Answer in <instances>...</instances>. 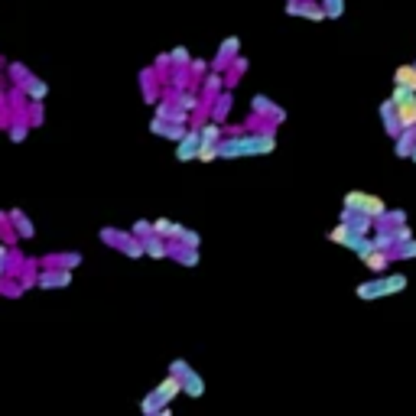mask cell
Instances as JSON below:
<instances>
[{
	"label": "cell",
	"instance_id": "cell-1",
	"mask_svg": "<svg viewBox=\"0 0 416 416\" xmlns=\"http://www.w3.org/2000/svg\"><path fill=\"white\" fill-rule=\"evenodd\" d=\"M277 147V137L273 134H237V137H228L218 143V156L221 160H237V156H264V153H273Z\"/></svg>",
	"mask_w": 416,
	"mask_h": 416
},
{
	"label": "cell",
	"instance_id": "cell-2",
	"mask_svg": "<svg viewBox=\"0 0 416 416\" xmlns=\"http://www.w3.org/2000/svg\"><path fill=\"white\" fill-rule=\"evenodd\" d=\"M182 394V384H179V377H163L160 384L153 387L143 400H140V413L143 416H156V413H163V410H170V404L176 400V397Z\"/></svg>",
	"mask_w": 416,
	"mask_h": 416
},
{
	"label": "cell",
	"instance_id": "cell-3",
	"mask_svg": "<svg viewBox=\"0 0 416 416\" xmlns=\"http://www.w3.org/2000/svg\"><path fill=\"white\" fill-rule=\"evenodd\" d=\"M170 374L172 377H179V384H182V394L186 397H202L205 394V381H202V374L195 371L189 361H172L170 364Z\"/></svg>",
	"mask_w": 416,
	"mask_h": 416
},
{
	"label": "cell",
	"instance_id": "cell-4",
	"mask_svg": "<svg viewBox=\"0 0 416 416\" xmlns=\"http://www.w3.org/2000/svg\"><path fill=\"white\" fill-rule=\"evenodd\" d=\"M199 153H202V124H195V127L186 130V137H182L179 147H176V160L179 163L199 160Z\"/></svg>",
	"mask_w": 416,
	"mask_h": 416
},
{
	"label": "cell",
	"instance_id": "cell-5",
	"mask_svg": "<svg viewBox=\"0 0 416 416\" xmlns=\"http://www.w3.org/2000/svg\"><path fill=\"white\" fill-rule=\"evenodd\" d=\"M69 283H72V270H62V267H43L39 280H36V287L43 289H62Z\"/></svg>",
	"mask_w": 416,
	"mask_h": 416
},
{
	"label": "cell",
	"instance_id": "cell-6",
	"mask_svg": "<svg viewBox=\"0 0 416 416\" xmlns=\"http://www.w3.org/2000/svg\"><path fill=\"white\" fill-rule=\"evenodd\" d=\"M345 208H358V212H364V215H384V205L377 202V199H371V195H364V192H348L345 195Z\"/></svg>",
	"mask_w": 416,
	"mask_h": 416
},
{
	"label": "cell",
	"instance_id": "cell-7",
	"mask_svg": "<svg viewBox=\"0 0 416 416\" xmlns=\"http://www.w3.org/2000/svg\"><path fill=\"white\" fill-rule=\"evenodd\" d=\"M237 49H241L237 36H228V39L221 43V49H218V55H215L212 72H224L228 65H235V62H237Z\"/></svg>",
	"mask_w": 416,
	"mask_h": 416
},
{
	"label": "cell",
	"instance_id": "cell-8",
	"mask_svg": "<svg viewBox=\"0 0 416 416\" xmlns=\"http://www.w3.org/2000/svg\"><path fill=\"white\" fill-rule=\"evenodd\" d=\"M170 257L179 260L182 267H195L199 264V247H189V244H182V241H170Z\"/></svg>",
	"mask_w": 416,
	"mask_h": 416
},
{
	"label": "cell",
	"instance_id": "cell-9",
	"mask_svg": "<svg viewBox=\"0 0 416 416\" xmlns=\"http://www.w3.org/2000/svg\"><path fill=\"white\" fill-rule=\"evenodd\" d=\"M20 91L26 95V101H33V105H39V101H46V95H49V85H46L43 78H36V75H30L26 82L20 85Z\"/></svg>",
	"mask_w": 416,
	"mask_h": 416
},
{
	"label": "cell",
	"instance_id": "cell-10",
	"mask_svg": "<svg viewBox=\"0 0 416 416\" xmlns=\"http://www.w3.org/2000/svg\"><path fill=\"white\" fill-rule=\"evenodd\" d=\"M153 231H156L163 241H182V235H186V228L170 221V218H156V221H153Z\"/></svg>",
	"mask_w": 416,
	"mask_h": 416
},
{
	"label": "cell",
	"instance_id": "cell-11",
	"mask_svg": "<svg viewBox=\"0 0 416 416\" xmlns=\"http://www.w3.org/2000/svg\"><path fill=\"white\" fill-rule=\"evenodd\" d=\"M10 224H13V231H17L23 241H33V237H36V228H33V221L20 212V208H13V212H10Z\"/></svg>",
	"mask_w": 416,
	"mask_h": 416
},
{
	"label": "cell",
	"instance_id": "cell-12",
	"mask_svg": "<svg viewBox=\"0 0 416 416\" xmlns=\"http://www.w3.org/2000/svg\"><path fill=\"white\" fill-rule=\"evenodd\" d=\"M150 130L160 134V137H166V140H176V143L186 137V127H179V124H166V120H150Z\"/></svg>",
	"mask_w": 416,
	"mask_h": 416
},
{
	"label": "cell",
	"instance_id": "cell-13",
	"mask_svg": "<svg viewBox=\"0 0 416 416\" xmlns=\"http://www.w3.org/2000/svg\"><path fill=\"white\" fill-rule=\"evenodd\" d=\"M397 120H400V127H416V95L397 105Z\"/></svg>",
	"mask_w": 416,
	"mask_h": 416
},
{
	"label": "cell",
	"instance_id": "cell-14",
	"mask_svg": "<svg viewBox=\"0 0 416 416\" xmlns=\"http://www.w3.org/2000/svg\"><path fill=\"white\" fill-rule=\"evenodd\" d=\"M46 267H62V270H75L82 264V254H49L43 257Z\"/></svg>",
	"mask_w": 416,
	"mask_h": 416
},
{
	"label": "cell",
	"instance_id": "cell-15",
	"mask_svg": "<svg viewBox=\"0 0 416 416\" xmlns=\"http://www.w3.org/2000/svg\"><path fill=\"white\" fill-rule=\"evenodd\" d=\"M26 134H30V120H26V111H20V114H13V120H10V140L13 143H23Z\"/></svg>",
	"mask_w": 416,
	"mask_h": 416
},
{
	"label": "cell",
	"instance_id": "cell-16",
	"mask_svg": "<svg viewBox=\"0 0 416 416\" xmlns=\"http://www.w3.org/2000/svg\"><path fill=\"white\" fill-rule=\"evenodd\" d=\"M143 251H147V257H170V241H163L160 235H153L143 241Z\"/></svg>",
	"mask_w": 416,
	"mask_h": 416
},
{
	"label": "cell",
	"instance_id": "cell-17",
	"mask_svg": "<svg viewBox=\"0 0 416 416\" xmlns=\"http://www.w3.org/2000/svg\"><path fill=\"white\" fill-rule=\"evenodd\" d=\"M170 98L176 101V107H179V111H186V114L199 107V95H195V91H170Z\"/></svg>",
	"mask_w": 416,
	"mask_h": 416
},
{
	"label": "cell",
	"instance_id": "cell-18",
	"mask_svg": "<svg viewBox=\"0 0 416 416\" xmlns=\"http://www.w3.org/2000/svg\"><path fill=\"white\" fill-rule=\"evenodd\" d=\"M118 251H120V254H127V257H143V254H147V251H143V241H140V237H134V235L120 237Z\"/></svg>",
	"mask_w": 416,
	"mask_h": 416
},
{
	"label": "cell",
	"instance_id": "cell-19",
	"mask_svg": "<svg viewBox=\"0 0 416 416\" xmlns=\"http://www.w3.org/2000/svg\"><path fill=\"white\" fill-rule=\"evenodd\" d=\"M13 264H17V254L7 244H0V283L7 277H13Z\"/></svg>",
	"mask_w": 416,
	"mask_h": 416
},
{
	"label": "cell",
	"instance_id": "cell-20",
	"mask_svg": "<svg viewBox=\"0 0 416 416\" xmlns=\"http://www.w3.org/2000/svg\"><path fill=\"white\" fill-rule=\"evenodd\" d=\"M221 124H202V147H218L221 143Z\"/></svg>",
	"mask_w": 416,
	"mask_h": 416
},
{
	"label": "cell",
	"instance_id": "cell-21",
	"mask_svg": "<svg viewBox=\"0 0 416 416\" xmlns=\"http://www.w3.org/2000/svg\"><path fill=\"white\" fill-rule=\"evenodd\" d=\"M384 293H387V280H374V283H364V287H358V296H361V299L384 296Z\"/></svg>",
	"mask_w": 416,
	"mask_h": 416
},
{
	"label": "cell",
	"instance_id": "cell-22",
	"mask_svg": "<svg viewBox=\"0 0 416 416\" xmlns=\"http://www.w3.org/2000/svg\"><path fill=\"white\" fill-rule=\"evenodd\" d=\"M322 10H325V17L329 20H338L345 10V0H322Z\"/></svg>",
	"mask_w": 416,
	"mask_h": 416
},
{
	"label": "cell",
	"instance_id": "cell-23",
	"mask_svg": "<svg viewBox=\"0 0 416 416\" xmlns=\"http://www.w3.org/2000/svg\"><path fill=\"white\" fill-rule=\"evenodd\" d=\"M170 62H172V69H186V65H192V55H189V49H172Z\"/></svg>",
	"mask_w": 416,
	"mask_h": 416
},
{
	"label": "cell",
	"instance_id": "cell-24",
	"mask_svg": "<svg viewBox=\"0 0 416 416\" xmlns=\"http://www.w3.org/2000/svg\"><path fill=\"white\" fill-rule=\"evenodd\" d=\"M130 235L140 237V241H147V237H153L156 231H153V221H143V218H140V221H134V231H130Z\"/></svg>",
	"mask_w": 416,
	"mask_h": 416
},
{
	"label": "cell",
	"instance_id": "cell-25",
	"mask_svg": "<svg viewBox=\"0 0 416 416\" xmlns=\"http://www.w3.org/2000/svg\"><path fill=\"white\" fill-rule=\"evenodd\" d=\"M397 85L413 88L416 91V69H400V72H397Z\"/></svg>",
	"mask_w": 416,
	"mask_h": 416
},
{
	"label": "cell",
	"instance_id": "cell-26",
	"mask_svg": "<svg viewBox=\"0 0 416 416\" xmlns=\"http://www.w3.org/2000/svg\"><path fill=\"white\" fill-rule=\"evenodd\" d=\"M221 85H224V82H221V75H218V72H212L208 78H205V91H208V101H212V95H218V91H221Z\"/></svg>",
	"mask_w": 416,
	"mask_h": 416
},
{
	"label": "cell",
	"instance_id": "cell-27",
	"mask_svg": "<svg viewBox=\"0 0 416 416\" xmlns=\"http://www.w3.org/2000/svg\"><path fill=\"white\" fill-rule=\"evenodd\" d=\"M251 107H254V114H277V107L270 105L267 98H254V101H251Z\"/></svg>",
	"mask_w": 416,
	"mask_h": 416
},
{
	"label": "cell",
	"instance_id": "cell-28",
	"mask_svg": "<svg viewBox=\"0 0 416 416\" xmlns=\"http://www.w3.org/2000/svg\"><path fill=\"white\" fill-rule=\"evenodd\" d=\"M120 237H124V231H114V228H105V231H101V241H105V244H111V247H118Z\"/></svg>",
	"mask_w": 416,
	"mask_h": 416
},
{
	"label": "cell",
	"instance_id": "cell-29",
	"mask_svg": "<svg viewBox=\"0 0 416 416\" xmlns=\"http://www.w3.org/2000/svg\"><path fill=\"white\" fill-rule=\"evenodd\" d=\"M228 105H231V98L221 95V101H218V105H215V111H212V114H215V124H221V120H224V111H228Z\"/></svg>",
	"mask_w": 416,
	"mask_h": 416
},
{
	"label": "cell",
	"instance_id": "cell-30",
	"mask_svg": "<svg viewBox=\"0 0 416 416\" xmlns=\"http://www.w3.org/2000/svg\"><path fill=\"white\" fill-rule=\"evenodd\" d=\"M182 244H189V247H199V244H202V237L195 235V231H189V228H186V235H182Z\"/></svg>",
	"mask_w": 416,
	"mask_h": 416
},
{
	"label": "cell",
	"instance_id": "cell-31",
	"mask_svg": "<svg viewBox=\"0 0 416 416\" xmlns=\"http://www.w3.org/2000/svg\"><path fill=\"white\" fill-rule=\"evenodd\" d=\"M199 160H202V163L218 160V147H202V153H199Z\"/></svg>",
	"mask_w": 416,
	"mask_h": 416
},
{
	"label": "cell",
	"instance_id": "cell-32",
	"mask_svg": "<svg viewBox=\"0 0 416 416\" xmlns=\"http://www.w3.org/2000/svg\"><path fill=\"white\" fill-rule=\"evenodd\" d=\"M406 280L404 277H387V293H394V289H404Z\"/></svg>",
	"mask_w": 416,
	"mask_h": 416
},
{
	"label": "cell",
	"instance_id": "cell-33",
	"mask_svg": "<svg viewBox=\"0 0 416 416\" xmlns=\"http://www.w3.org/2000/svg\"><path fill=\"white\" fill-rule=\"evenodd\" d=\"M364 260H368V264H371L374 270H384V264H387L384 257H374V254H371V257H364Z\"/></svg>",
	"mask_w": 416,
	"mask_h": 416
},
{
	"label": "cell",
	"instance_id": "cell-34",
	"mask_svg": "<svg viewBox=\"0 0 416 416\" xmlns=\"http://www.w3.org/2000/svg\"><path fill=\"white\" fill-rule=\"evenodd\" d=\"M205 65H208V62H202V59H192L189 72H192V75H202V72H205Z\"/></svg>",
	"mask_w": 416,
	"mask_h": 416
},
{
	"label": "cell",
	"instance_id": "cell-35",
	"mask_svg": "<svg viewBox=\"0 0 416 416\" xmlns=\"http://www.w3.org/2000/svg\"><path fill=\"white\" fill-rule=\"evenodd\" d=\"M400 257H416V244H413V241H410L406 247H400Z\"/></svg>",
	"mask_w": 416,
	"mask_h": 416
},
{
	"label": "cell",
	"instance_id": "cell-36",
	"mask_svg": "<svg viewBox=\"0 0 416 416\" xmlns=\"http://www.w3.org/2000/svg\"><path fill=\"white\" fill-rule=\"evenodd\" d=\"M156 416H172V413H170V410H163V413H156Z\"/></svg>",
	"mask_w": 416,
	"mask_h": 416
},
{
	"label": "cell",
	"instance_id": "cell-37",
	"mask_svg": "<svg viewBox=\"0 0 416 416\" xmlns=\"http://www.w3.org/2000/svg\"><path fill=\"white\" fill-rule=\"evenodd\" d=\"M413 160H416V150H413Z\"/></svg>",
	"mask_w": 416,
	"mask_h": 416
}]
</instances>
